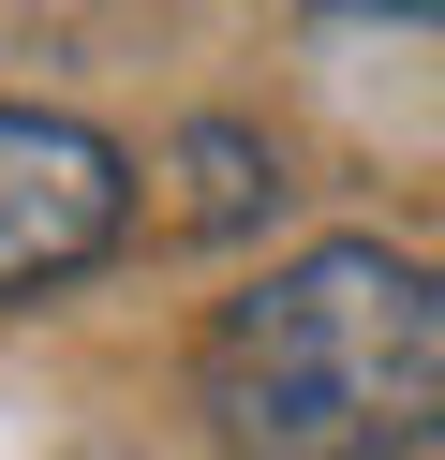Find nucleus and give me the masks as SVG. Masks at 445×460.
<instances>
[{"mask_svg": "<svg viewBox=\"0 0 445 460\" xmlns=\"http://www.w3.org/2000/svg\"><path fill=\"white\" fill-rule=\"evenodd\" d=\"M193 386L237 460H401L445 430V268L386 238H312L253 297H223Z\"/></svg>", "mask_w": 445, "mask_h": 460, "instance_id": "1", "label": "nucleus"}, {"mask_svg": "<svg viewBox=\"0 0 445 460\" xmlns=\"http://www.w3.org/2000/svg\"><path fill=\"white\" fill-rule=\"evenodd\" d=\"M119 223H134L119 134L59 119V104H0V297H45V282L104 268Z\"/></svg>", "mask_w": 445, "mask_h": 460, "instance_id": "2", "label": "nucleus"}, {"mask_svg": "<svg viewBox=\"0 0 445 460\" xmlns=\"http://www.w3.org/2000/svg\"><path fill=\"white\" fill-rule=\"evenodd\" d=\"M282 208V149H267L253 119H193L178 134V223L193 238H237V223Z\"/></svg>", "mask_w": 445, "mask_h": 460, "instance_id": "3", "label": "nucleus"}]
</instances>
